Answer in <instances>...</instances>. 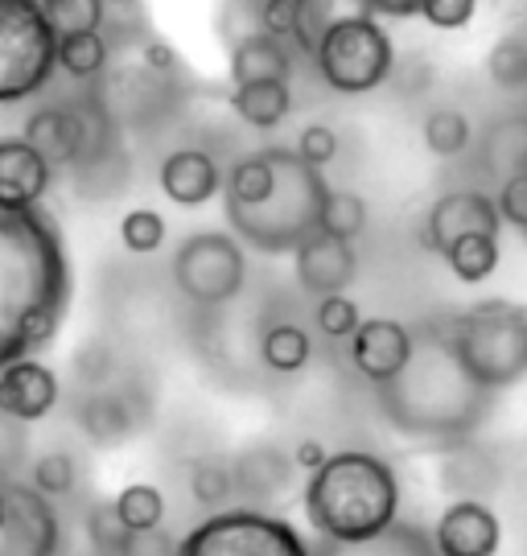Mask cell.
<instances>
[{"label":"cell","instance_id":"6da1fadb","mask_svg":"<svg viewBox=\"0 0 527 556\" xmlns=\"http://www.w3.org/2000/svg\"><path fill=\"white\" fill-rule=\"evenodd\" d=\"M71 289V256L54 215L0 202V371L54 342Z\"/></svg>","mask_w":527,"mask_h":556},{"label":"cell","instance_id":"7a4b0ae2","mask_svg":"<svg viewBox=\"0 0 527 556\" xmlns=\"http://www.w3.org/2000/svg\"><path fill=\"white\" fill-rule=\"evenodd\" d=\"M379 404L396 429L412 438H469L487 417L490 392L478 388L446 330L416 334V355L400 376L379 388Z\"/></svg>","mask_w":527,"mask_h":556},{"label":"cell","instance_id":"3957f363","mask_svg":"<svg viewBox=\"0 0 527 556\" xmlns=\"http://www.w3.org/2000/svg\"><path fill=\"white\" fill-rule=\"evenodd\" d=\"M305 519L338 548H367L391 536L400 516V478L379 454L338 450L305 482Z\"/></svg>","mask_w":527,"mask_h":556},{"label":"cell","instance_id":"277c9868","mask_svg":"<svg viewBox=\"0 0 527 556\" xmlns=\"http://www.w3.org/2000/svg\"><path fill=\"white\" fill-rule=\"evenodd\" d=\"M273 190L255 206H223V215L231 223V236L268 252V256H280V252H297L317 231L322 202L330 194V186L322 178V169H313L297 149H273Z\"/></svg>","mask_w":527,"mask_h":556},{"label":"cell","instance_id":"5b68a950","mask_svg":"<svg viewBox=\"0 0 527 556\" xmlns=\"http://www.w3.org/2000/svg\"><path fill=\"white\" fill-rule=\"evenodd\" d=\"M453 351L490 396L527 379V305L507 298L474 301L446 326Z\"/></svg>","mask_w":527,"mask_h":556},{"label":"cell","instance_id":"8992f818","mask_svg":"<svg viewBox=\"0 0 527 556\" xmlns=\"http://www.w3.org/2000/svg\"><path fill=\"white\" fill-rule=\"evenodd\" d=\"M59 66V34L41 0H0V103L38 96Z\"/></svg>","mask_w":527,"mask_h":556},{"label":"cell","instance_id":"52a82bcc","mask_svg":"<svg viewBox=\"0 0 527 556\" xmlns=\"http://www.w3.org/2000/svg\"><path fill=\"white\" fill-rule=\"evenodd\" d=\"M313 66H317L322 83L334 87L338 96H367L391 79L396 46L379 17H354L322 38Z\"/></svg>","mask_w":527,"mask_h":556},{"label":"cell","instance_id":"ba28073f","mask_svg":"<svg viewBox=\"0 0 527 556\" xmlns=\"http://www.w3.org/2000/svg\"><path fill=\"white\" fill-rule=\"evenodd\" d=\"M177 556H313L305 536L289 519L255 511V507H227L211 511L190 536L177 544Z\"/></svg>","mask_w":527,"mask_h":556},{"label":"cell","instance_id":"9c48e42d","mask_svg":"<svg viewBox=\"0 0 527 556\" xmlns=\"http://www.w3.org/2000/svg\"><path fill=\"white\" fill-rule=\"evenodd\" d=\"M248 280V256L239 236L227 231H195L181 239L174 252V285L177 293L198 309H218L239 298Z\"/></svg>","mask_w":527,"mask_h":556},{"label":"cell","instance_id":"30bf717a","mask_svg":"<svg viewBox=\"0 0 527 556\" xmlns=\"http://www.w3.org/2000/svg\"><path fill=\"white\" fill-rule=\"evenodd\" d=\"M9 516L0 523V556H59L62 523L54 503L34 482L4 478Z\"/></svg>","mask_w":527,"mask_h":556},{"label":"cell","instance_id":"8fae6325","mask_svg":"<svg viewBox=\"0 0 527 556\" xmlns=\"http://www.w3.org/2000/svg\"><path fill=\"white\" fill-rule=\"evenodd\" d=\"M499 227H503L499 202L487 199L482 190H450L429 206V215L421 223V243L429 252H446L453 239L474 236V231L499 236Z\"/></svg>","mask_w":527,"mask_h":556},{"label":"cell","instance_id":"7c38bea8","mask_svg":"<svg viewBox=\"0 0 527 556\" xmlns=\"http://www.w3.org/2000/svg\"><path fill=\"white\" fill-rule=\"evenodd\" d=\"M416 355V334L396 318H363L351 338V363L363 379L384 388L400 376Z\"/></svg>","mask_w":527,"mask_h":556},{"label":"cell","instance_id":"4fadbf2b","mask_svg":"<svg viewBox=\"0 0 527 556\" xmlns=\"http://www.w3.org/2000/svg\"><path fill=\"white\" fill-rule=\"evenodd\" d=\"M503 544V523L482 498H453L432 528L437 556H494Z\"/></svg>","mask_w":527,"mask_h":556},{"label":"cell","instance_id":"5bb4252c","mask_svg":"<svg viewBox=\"0 0 527 556\" xmlns=\"http://www.w3.org/2000/svg\"><path fill=\"white\" fill-rule=\"evenodd\" d=\"M293 273H297V285L305 293H313V298L347 293L354 285V277H359L354 243L351 239L326 236V231H313L293 252Z\"/></svg>","mask_w":527,"mask_h":556},{"label":"cell","instance_id":"9a60e30c","mask_svg":"<svg viewBox=\"0 0 527 556\" xmlns=\"http://www.w3.org/2000/svg\"><path fill=\"white\" fill-rule=\"evenodd\" d=\"M59 404V376L41 358H21L0 371V417L29 425L54 413Z\"/></svg>","mask_w":527,"mask_h":556},{"label":"cell","instance_id":"2e32d148","mask_svg":"<svg viewBox=\"0 0 527 556\" xmlns=\"http://www.w3.org/2000/svg\"><path fill=\"white\" fill-rule=\"evenodd\" d=\"M156 186H161V194L170 202L195 211V206H206L223 190V174H218L211 153H202V149H174L170 157L161 161V169H156Z\"/></svg>","mask_w":527,"mask_h":556},{"label":"cell","instance_id":"e0dca14e","mask_svg":"<svg viewBox=\"0 0 527 556\" xmlns=\"http://www.w3.org/2000/svg\"><path fill=\"white\" fill-rule=\"evenodd\" d=\"M54 178V165L41 157L25 137L0 140V202L9 206H41Z\"/></svg>","mask_w":527,"mask_h":556},{"label":"cell","instance_id":"ac0fdd59","mask_svg":"<svg viewBox=\"0 0 527 556\" xmlns=\"http://www.w3.org/2000/svg\"><path fill=\"white\" fill-rule=\"evenodd\" d=\"M21 137L29 140L50 165H75L87 149V124L75 108H38L25 119Z\"/></svg>","mask_w":527,"mask_h":556},{"label":"cell","instance_id":"d6986e66","mask_svg":"<svg viewBox=\"0 0 527 556\" xmlns=\"http://www.w3.org/2000/svg\"><path fill=\"white\" fill-rule=\"evenodd\" d=\"M231 112L252 128H276L293 112V87L289 79H260V83H239L231 91Z\"/></svg>","mask_w":527,"mask_h":556},{"label":"cell","instance_id":"ffe728a7","mask_svg":"<svg viewBox=\"0 0 527 556\" xmlns=\"http://www.w3.org/2000/svg\"><path fill=\"white\" fill-rule=\"evenodd\" d=\"M293 75V59L280 38L268 34H248L243 41L231 46V83H260V79H289Z\"/></svg>","mask_w":527,"mask_h":556},{"label":"cell","instance_id":"44dd1931","mask_svg":"<svg viewBox=\"0 0 527 556\" xmlns=\"http://www.w3.org/2000/svg\"><path fill=\"white\" fill-rule=\"evenodd\" d=\"M297 9V34L293 41L305 50V54H317V46L322 38L338 29L342 21H354V17H375L372 4L367 0H293Z\"/></svg>","mask_w":527,"mask_h":556},{"label":"cell","instance_id":"7402d4cb","mask_svg":"<svg viewBox=\"0 0 527 556\" xmlns=\"http://www.w3.org/2000/svg\"><path fill=\"white\" fill-rule=\"evenodd\" d=\"M293 454L285 457L280 450L264 445V450H248V454L235 457V486L252 498H268L280 495L289 486V475H293Z\"/></svg>","mask_w":527,"mask_h":556},{"label":"cell","instance_id":"603a6c76","mask_svg":"<svg viewBox=\"0 0 527 556\" xmlns=\"http://www.w3.org/2000/svg\"><path fill=\"white\" fill-rule=\"evenodd\" d=\"M78 425L83 433L99 445H116L133 433V413H128V400L112 396V392H91V396L78 404Z\"/></svg>","mask_w":527,"mask_h":556},{"label":"cell","instance_id":"cb8c5ba5","mask_svg":"<svg viewBox=\"0 0 527 556\" xmlns=\"http://www.w3.org/2000/svg\"><path fill=\"white\" fill-rule=\"evenodd\" d=\"M441 260L450 264V273L462 280V285H482V280H490L494 268H499V236L474 231V236L453 239L450 248L441 252Z\"/></svg>","mask_w":527,"mask_h":556},{"label":"cell","instance_id":"d4e9b609","mask_svg":"<svg viewBox=\"0 0 527 556\" xmlns=\"http://www.w3.org/2000/svg\"><path fill=\"white\" fill-rule=\"evenodd\" d=\"M260 358H264V367L276 371V376H297L313 358V342L293 321H276V326H268L260 334Z\"/></svg>","mask_w":527,"mask_h":556},{"label":"cell","instance_id":"484cf974","mask_svg":"<svg viewBox=\"0 0 527 556\" xmlns=\"http://www.w3.org/2000/svg\"><path fill=\"white\" fill-rule=\"evenodd\" d=\"M487 169L507 181L527 169V116H511L487 132Z\"/></svg>","mask_w":527,"mask_h":556},{"label":"cell","instance_id":"4316f807","mask_svg":"<svg viewBox=\"0 0 527 556\" xmlns=\"http://www.w3.org/2000/svg\"><path fill=\"white\" fill-rule=\"evenodd\" d=\"M421 137H425V149H429L432 157H462L469 149V140H474V128H469L466 112H457V108H437L425 116L421 124Z\"/></svg>","mask_w":527,"mask_h":556},{"label":"cell","instance_id":"83f0119b","mask_svg":"<svg viewBox=\"0 0 527 556\" xmlns=\"http://www.w3.org/2000/svg\"><path fill=\"white\" fill-rule=\"evenodd\" d=\"M41 13L59 38L71 34H103L108 25V0H41Z\"/></svg>","mask_w":527,"mask_h":556},{"label":"cell","instance_id":"f1b7e54d","mask_svg":"<svg viewBox=\"0 0 527 556\" xmlns=\"http://www.w3.org/2000/svg\"><path fill=\"white\" fill-rule=\"evenodd\" d=\"M116 511L124 519V528L137 536V532H156L161 523H165V495L149 486V482H133V486H124L116 498Z\"/></svg>","mask_w":527,"mask_h":556},{"label":"cell","instance_id":"f546056e","mask_svg":"<svg viewBox=\"0 0 527 556\" xmlns=\"http://www.w3.org/2000/svg\"><path fill=\"white\" fill-rule=\"evenodd\" d=\"M235 491H239V486H235V466L215 462V457L195 462V470H190V495H195L198 507H206V511H227V503H231Z\"/></svg>","mask_w":527,"mask_h":556},{"label":"cell","instance_id":"4dcf8cb0","mask_svg":"<svg viewBox=\"0 0 527 556\" xmlns=\"http://www.w3.org/2000/svg\"><path fill=\"white\" fill-rule=\"evenodd\" d=\"M317 231L338 239H359L367 231V202L359 199L354 190H330L326 202H322V219H317Z\"/></svg>","mask_w":527,"mask_h":556},{"label":"cell","instance_id":"1f68e13d","mask_svg":"<svg viewBox=\"0 0 527 556\" xmlns=\"http://www.w3.org/2000/svg\"><path fill=\"white\" fill-rule=\"evenodd\" d=\"M59 66L71 79H91L108 66V38L103 34H71L59 38Z\"/></svg>","mask_w":527,"mask_h":556},{"label":"cell","instance_id":"d6a6232c","mask_svg":"<svg viewBox=\"0 0 527 556\" xmlns=\"http://www.w3.org/2000/svg\"><path fill=\"white\" fill-rule=\"evenodd\" d=\"M487 75H490V83L503 87V91L527 87V41L515 38V34L494 41L487 54Z\"/></svg>","mask_w":527,"mask_h":556},{"label":"cell","instance_id":"836d02e7","mask_svg":"<svg viewBox=\"0 0 527 556\" xmlns=\"http://www.w3.org/2000/svg\"><path fill=\"white\" fill-rule=\"evenodd\" d=\"M120 243L133 252V256H153L156 248L165 243V219L149 211V206H137L120 219Z\"/></svg>","mask_w":527,"mask_h":556},{"label":"cell","instance_id":"e575fe53","mask_svg":"<svg viewBox=\"0 0 527 556\" xmlns=\"http://www.w3.org/2000/svg\"><path fill=\"white\" fill-rule=\"evenodd\" d=\"M75 457L71 454H38L34 457V466H29V482L38 486L46 498H59V495H71L75 491Z\"/></svg>","mask_w":527,"mask_h":556},{"label":"cell","instance_id":"d590c367","mask_svg":"<svg viewBox=\"0 0 527 556\" xmlns=\"http://www.w3.org/2000/svg\"><path fill=\"white\" fill-rule=\"evenodd\" d=\"M87 536H91V544H96V553L120 556V553H124V544L133 540V532L124 528L116 503L108 498V503H96V507L87 511Z\"/></svg>","mask_w":527,"mask_h":556},{"label":"cell","instance_id":"8d00e7d4","mask_svg":"<svg viewBox=\"0 0 527 556\" xmlns=\"http://www.w3.org/2000/svg\"><path fill=\"white\" fill-rule=\"evenodd\" d=\"M313 321H317V330L326 338H347L351 342L354 330L363 326V314H359V305L347 293H334V298H317Z\"/></svg>","mask_w":527,"mask_h":556},{"label":"cell","instance_id":"74e56055","mask_svg":"<svg viewBox=\"0 0 527 556\" xmlns=\"http://www.w3.org/2000/svg\"><path fill=\"white\" fill-rule=\"evenodd\" d=\"M255 29L268 38H289L297 34V9L293 0H255Z\"/></svg>","mask_w":527,"mask_h":556},{"label":"cell","instance_id":"f35d334b","mask_svg":"<svg viewBox=\"0 0 527 556\" xmlns=\"http://www.w3.org/2000/svg\"><path fill=\"white\" fill-rule=\"evenodd\" d=\"M297 153L310 161L313 169H322V165H330L338 157V132H334L330 124H310L297 137Z\"/></svg>","mask_w":527,"mask_h":556},{"label":"cell","instance_id":"ab89813d","mask_svg":"<svg viewBox=\"0 0 527 556\" xmlns=\"http://www.w3.org/2000/svg\"><path fill=\"white\" fill-rule=\"evenodd\" d=\"M494 202H499V215H503V223H511L515 231H524V236H527V169H524V174H511V178L499 186Z\"/></svg>","mask_w":527,"mask_h":556},{"label":"cell","instance_id":"60d3db41","mask_svg":"<svg viewBox=\"0 0 527 556\" xmlns=\"http://www.w3.org/2000/svg\"><path fill=\"white\" fill-rule=\"evenodd\" d=\"M478 13V0H425L421 17L429 21L432 29H466Z\"/></svg>","mask_w":527,"mask_h":556},{"label":"cell","instance_id":"b9f144b4","mask_svg":"<svg viewBox=\"0 0 527 556\" xmlns=\"http://www.w3.org/2000/svg\"><path fill=\"white\" fill-rule=\"evenodd\" d=\"M140 62H145V71H153V75H161V79H174L177 71H186L174 46H165L161 38H149L145 46H140Z\"/></svg>","mask_w":527,"mask_h":556},{"label":"cell","instance_id":"7bdbcfd3","mask_svg":"<svg viewBox=\"0 0 527 556\" xmlns=\"http://www.w3.org/2000/svg\"><path fill=\"white\" fill-rule=\"evenodd\" d=\"M128 21H137V25H145V29H149L145 0H108V25H103V34H108L112 25H120V38L133 41V34H128Z\"/></svg>","mask_w":527,"mask_h":556},{"label":"cell","instance_id":"ee69618b","mask_svg":"<svg viewBox=\"0 0 527 556\" xmlns=\"http://www.w3.org/2000/svg\"><path fill=\"white\" fill-rule=\"evenodd\" d=\"M177 544H181V540H170L156 528V532H137V536L124 544L120 556H177Z\"/></svg>","mask_w":527,"mask_h":556},{"label":"cell","instance_id":"f6af8a7d","mask_svg":"<svg viewBox=\"0 0 527 556\" xmlns=\"http://www.w3.org/2000/svg\"><path fill=\"white\" fill-rule=\"evenodd\" d=\"M293 462H297V470H305V475H317V470L330 462V450H326V445H322L317 438H305V441H297Z\"/></svg>","mask_w":527,"mask_h":556},{"label":"cell","instance_id":"bcb514c9","mask_svg":"<svg viewBox=\"0 0 527 556\" xmlns=\"http://www.w3.org/2000/svg\"><path fill=\"white\" fill-rule=\"evenodd\" d=\"M367 4H372L375 17H396V21L421 17V9H425V0H367Z\"/></svg>","mask_w":527,"mask_h":556},{"label":"cell","instance_id":"7dc6e473","mask_svg":"<svg viewBox=\"0 0 527 556\" xmlns=\"http://www.w3.org/2000/svg\"><path fill=\"white\" fill-rule=\"evenodd\" d=\"M9 516V491H4V478H0V523Z\"/></svg>","mask_w":527,"mask_h":556}]
</instances>
